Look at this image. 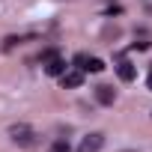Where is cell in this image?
<instances>
[{
  "label": "cell",
  "mask_w": 152,
  "mask_h": 152,
  "mask_svg": "<svg viewBox=\"0 0 152 152\" xmlns=\"http://www.w3.org/2000/svg\"><path fill=\"white\" fill-rule=\"evenodd\" d=\"M96 99H99L102 104H113V102H116V93H113L107 84H102V87H96Z\"/></svg>",
  "instance_id": "5b68a950"
},
{
  "label": "cell",
  "mask_w": 152,
  "mask_h": 152,
  "mask_svg": "<svg viewBox=\"0 0 152 152\" xmlns=\"http://www.w3.org/2000/svg\"><path fill=\"white\" fill-rule=\"evenodd\" d=\"M42 63H45V72L51 75V78H60V75L66 72V60H63L57 51H45V54H42Z\"/></svg>",
  "instance_id": "6da1fadb"
},
{
  "label": "cell",
  "mask_w": 152,
  "mask_h": 152,
  "mask_svg": "<svg viewBox=\"0 0 152 152\" xmlns=\"http://www.w3.org/2000/svg\"><path fill=\"white\" fill-rule=\"evenodd\" d=\"M9 137H12L18 146H36V134H33V128L24 125V122L12 125V128H9Z\"/></svg>",
  "instance_id": "7a4b0ae2"
},
{
  "label": "cell",
  "mask_w": 152,
  "mask_h": 152,
  "mask_svg": "<svg viewBox=\"0 0 152 152\" xmlns=\"http://www.w3.org/2000/svg\"><path fill=\"white\" fill-rule=\"evenodd\" d=\"M81 69H84V72H102V69H104V63H102L99 57H87Z\"/></svg>",
  "instance_id": "52a82bcc"
},
{
  "label": "cell",
  "mask_w": 152,
  "mask_h": 152,
  "mask_svg": "<svg viewBox=\"0 0 152 152\" xmlns=\"http://www.w3.org/2000/svg\"><path fill=\"white\" fill-rule=\"evenodd\" d=\"M116 75H119V81H134V78H137V69H134V63L122 60V63L116 66Z\"/></svg>",
  "instance_id": "277c9868"
},
{
  "label": "cell",
  "mask_w": 152,
  "mask_h": 152,
  "mask_svg": "<svg viewBox=\"0 0 152 152\" xmlns=\"http://www.w3.org/2000/svg\"><path fill=\"white\" fill-rule=\"evenodd\" d=\"M51 152H69V140H54L51 143Z\"/></svg>",
  "instance_id": "ba28073f"
},
{
  "label": "cell",
  "mask_w": 152,
  "mask_h": 152,
  "mask_svg": "<svg viewBox=\"0 0 152 152\" xmlns=\"http://www.w3.org/2000/svg\"><path fill=\"white\" fill-rule=\"evenodd\" d=\"M60 78H63V87H69V90H72V87H81L84 75H81V72H63Z\"/></svg>",
  "instance_id": "8992f818"
},
{
  "label": "cell",
  "mask_w": 152,
  "mask_h": 152,
  "mask_svg": "<svg viewBox=\"0 0 152 152\" xmlns=\"http://www.w3.org/2000/svg\"><path fill=\"white\" fill-rule=\"evenodd\" d=\"M146 87H149V90H152V72H149V81H146Z\"/></svg>",
  "instance_id": "9c48e42d"
},
{
  "label": "cell",
  "mask_w": 152,
  "mask_h": 152,
  "mask_svg": "<svg viewBox=\"0 0 152 152\" xmlns=\"http://www.w3.org/2000/svg\"><path fill=\"white\" fill-rule=\"evenodd\" d=\"M102 146H104V134H99V131H96V134H90V137H84V140H81L78 152H99Z\"/></svg>",
  "instance_id": "3957f363"
}]
</instances>
